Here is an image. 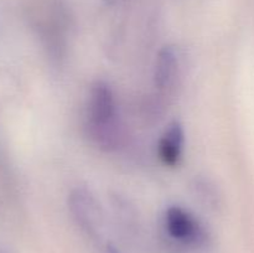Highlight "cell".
<instances>
[{"mask_svg": "<svg viewBox=\"0 0 254 253\" xmlns=\"http://www.w3.org/2000/svg\"><path fill=\"white\" fill-rule=\"evenodd\" d=\"M185 145V131L179 122H173L166 126L159 140L158 153L161 161L166 166L179 165L184 154Z\"/></svg>", "mask_w": 254, "mask_h": 253, "instance_id": "cell-5", "label": "cell"}, {"mask_svg": "<svg viewBox=\"0 0 254 253\" xmlns=\"http://www.w3.org/2000/svg\"><path fill=\"white\" fill-rule=\"evenodd\" d=\"M87 135L98 148L113 150L121 140V124L117 99L112 87L97 81L91 87L84 122Z\"/></svg>", "mask_w": 254, "mask_h": 253, "instance_id": "cell-1", "label": "cell"}, {"mask_svg": "<svg viewBox=\"0 0 254 253\" xmlns=\"http://www.w3.org/2000/svg\"><path fill=\"white\" fill-rule=\"evenodd\" d=\"M68 208L77 225L87 233L94 235L101 227V205L86 188H76L69 193Z\"/></svg>", "mask_w": 254, "mask_h": 253, "instance_id": "cell-3", "label": "cell"}, {"mask_svg": "<svg viewBox=\"0 0 254 253\" xmlns=\"http://www.w3.org/2000/svg\"><path fill=\"white\" fill-rule=\"evenodd\" d=\"M180 74V57L173 46L160 50L154 67V84L161 93H169L175 87Z\"/></svg>", "mask_w": 254, "mask_h": 253, "instance_id": "cell-4", "label": "cell"}, {"mask_svg": "<svg viewBox=\"0 0 254 253\" xmlns=\"http://www.w3.org/2000/svg\"><path fill=\"white\" fill-rule=\"evenodd\" d=\"M196 190H197L198 196L202 197L206 203H208V205H215L216 200H217V193L215 192L213 186H211L206 181H198L196 184Z\"/></svg>", "mask_w": 254, "mask_h": 253, "instance_id": "cell-6", "label": "cell"}, {"mask_svg": "<svg viewBox=\"0 0 254 253\" xmlns=\"http://www.w3.org/2000/svg\"><path fill=\"white\" fill-rule=\"evenodd\" d=\"M164 227L173 240L185 246H197L206 240L205 228L200 221L180 206L166 208Z\"/></svg>", "mask_w": 254, "mask_h": 253, "instance_id": "cell-2", "label": "cell"}, {"mask_svg": "<svg viewBox=\"0 0 254 253\" xmlns=\"http://www.w3.org/2000/svg\"><path fill=\"white\" fill-rule=\"evenodd\" d=\"M0 253H4V252H2V251H0Z\"/></svg>", "mask_w": 254, "mask_h": 253, "instance_id": "cell-7", "label": "cell"}]
</instances>
